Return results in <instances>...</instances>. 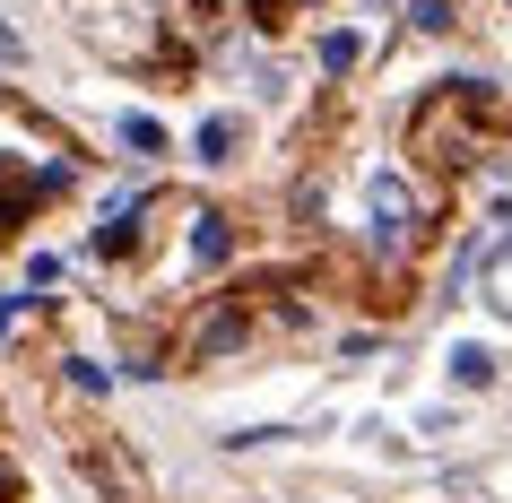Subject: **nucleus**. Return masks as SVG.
Masks as SVG:
<instances>
[{
    "label": "nucleus",
    "instance_id": "39448f33",
    "mask_svg": "<svg viewBox=\"0 0 512 503\" xmlns=\"http://www.w3.org/2000/svg\"><path fill=\"white\" fill-rule=\"evenodd\" d=\"M226 148H235V122L209 113V122H200V165H226Z\"/></svg>",
    "mask_w": 512,
    "mask_h": 503
},
{
    "label": "nucleus",
    "instance_id": "423d86ee",
    "mask_svg": "<svg viewBox=\"0 0 512 503\" xmlns=\"http://www.w3.org/2000/svg\"><path fill=\"white\" fill-rule=\"evenodd\" d=\"M452 18H460L452 0H417V9H408V27H417V35H452Z\"/></svg>",
    "mask_w": 512,
    "mask_h": 503
},
{
    "label": "nucleus",
    "instance_id": "f03ea898",
    "mask_svg": "<svg viewBox=\"0 0 512 503\" xmlns=\"http://www.w3.org/2000/svg\"><path fill=\"white\" fill-rule=\"evenodd\" d=\"M313 61H322L330 79H348L356 61H365V35H356V27H330V35H322V44H313Z\"/></svg>",
    "mask_w": 512,
    "mask_h": 503
},
{
    "label": "nucleus",
    "instance_id": "9d476101",
    "mask_svg": "<svg viewBox=\"0 0 512 503\" xmlns=\"http://www.w3.org/2000/svg\"><path fill=\"white\" fill-rule=\"evenodd\" d=\"M0 495H9V477H0Z\"/></svg>",
    "mask_w": 512,
    "mask_h": 503
},
{
    "label": "nucleus",
    "instance_id": "0eeeda50",
    "mask_svg": "<svg viewBox=\"0 0 512 503\" xmlns=\"http://www.w3.org/2000/svg\"><path fill=\"white\" fill-rule=\"evenodd\" d=\"M70 382H79V391H113V373L96 365V356H70Z\"/></svg>",
    "mask_w": 512,
    "mask_h": 503
},
{
    "label": "nucleus",
    "instance_id": "1a4fd4ad",
    "mask_svg": "<svg viewBox=\"0 0 512 503\" xmlns=\"http://www.w3.org/2000/svg\"><path fill=\"white\" fill-rule=\"evenodd\" d=\"M495 261H512V235H504V243H495Z\"/></svg>",
    "mask_w": 512,
    "mask_h": 503
},
{
    "label": "nucleus",
    "instance_id": "6e6552de",
    "mask_svg": "<svg viewBox=\"0 0 512 503\" xmlns=\"http://www.w3.org/2000/svg\"><path fill=\"white\" fill-rule=\"evenodd\" d=\"M27 304H35V295H0V339H9V321L27 313Z\"/></svg>",
    "mask_w": 512,
    "mask_h": 503
},
{
    "label": "nucleus",
    "instance_id": "7ed1b4c3",
    "mask_svg": "<svg viewBox=\"0 0 512 503\" xmlns=\"http://www.w3.org/2000/svg\"><path fill=\"white\" fill-rule=\"evenodd\" d=\"M226 252H235V235H226V217H191V261H200V269H217Z\"/></svg>",
    "mask_w": 512,
    "mask_h": 503
},
{
    "label": "nucleus",
    "instance_id": "f257e3e1",
    "mask_svg": "<svg viewBox=\"0 0 512 503\" xmlns=\"http://www.w3.org/2000/svg\"><path fill=\"white\" fill-rule=\"evenodd\" d=\"M443 373H452L460 391H486V382H495V356H486V347H478V339H460V347H452V356H443Z\"/></svg>",
    "mask_w": 512,
    "mask_h": 503
},
{
    "label": "nucleus",
    "instance_id": "20e7f679",
    "mask_svg": "<svg viewBox=\"0 0 512 503\" xmlns=\"http://www.w3.org/2000/svg\"><path fill=\"white\" fill-rule=\"evenodd\" d=\"M122 148H139V157H165V131L148 122V113H122Z\"/></svg>",
    "mask_w": 512,
    "mask_h": 503
}]
</instances>
